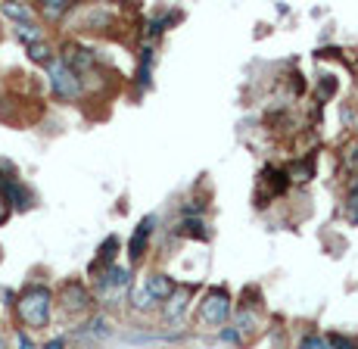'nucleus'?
I'll return each instance as SVG.
<instances>
[{
  "label": "nucleus",
  "mask_w": 358,
  "mask_h": 349,
  "mask_svg": "<svg viewBox=\"0 0 358 349\" xmlns=\"http://www.w3.org/2000/svg\"><path fill=\"white\" fill-rule=\"evenodd\" d=\"M16 315L25 327L41 331V327L50 321V290H47V287H38V284L25 287L19 303H16Z\"/></svg>",
  "instance_id": "f257e3e1"
},
{
  "label": "nucleus",
  "mask_w": 358,
  "mask_h": 349,
  "mask_svg": "<svg viewBox=\"0 0 358 349\" xmlns=\"http://www.w3.org/2000/svg\"><path fill=\"white\" fill-rule=\"evenodd\" d=\"M228 315H231L228 293H224V290H212V293H206V299L199 303L196 318H199V325L218 327V325H224V321H228Z\"/></svg>",
  "instance_id": "f03ea898"
},
{
  "label": "nucleus",
  "mask_w": 358,
  "mask_h": 349,
  "mask_svg": "<svg viewBox=\"0 0 358 349\" xmlns=\"http://www.w3.org/2000/svg\"><path fill=\"white\" fill-rule=\"evenodd\" d=\"M50 85L63 100H75L81 94V78L69 63H50Z\"/></svg>",
  "instance_id": "7ed1b4c3"
},
{
  "label": "nucleus",
  "mask_w": 358,
  "mask_h": 349,
  "mask_svg": "<svg viewBox=\"0 0 358 349\" xmlns=\"http://www.w3.org/2000/svg\"><path fill=\"white\" fill-rule=\"evenodd\" d=\"M59 303H63L66 312H85L87 306L94 303L91 293H87V287H81L78 280H69V284H63V290H59Z\"/></svg>",
  "instance_id": "20e7f679"
},
{
  "label": "nucleus",
  "mask_w": 358,
  "mask_h": 349,
  "mask_svg": "<svg viewBox=\"0 0 358 349\" xmlns=\"http://www.w3.org/2000/svg\"><path fill=\"white\" fill-rule=\"evenodd\" d=\"M131 287V271L122 269V265H109L106 271H100V290L109 293H122Z\"/></svg>",
  "instance_id": "39448f33"
},
{
  "label": "nucleus",
  "mask_w": 358,
  "mask_h": 349,
  "mask_svg": "<svg viewBox=\"0 0 358 349\" xmlns=\"http://www.w3.org/2000/svg\"><path fill=\"white\" fill-rule=\"evenodd\" d=\"M150 231H153V218H143V222L137 225L134 237H131V246H128V256H131V262H141V256H143V252H147Z\"/></svg>",
  "instance_id": "423d86ee"
},
{
  "label": "nucleus",
  "mask_w": 358,
  "mask_h": 349,
  "mask_svg": "<svg viewBox=\"0 0 358 349\" xmlns=\"http://www.w3.org/2000/svg\"><path fill=\"white\" fill-rule=\"evenodd\" d=\"M190 287L184 284V287H175V293H171L169 299H165V318H178L184 309H187V303H190Z\"/></svg>",
  "instance_id": "0eeeda50"
},
{
  "label": "nucleus",
  "mask_w": 358,
  "mask_h": 349,
  "mask_svg": "<svg viewBox=\"0 0 358 349\" xmlns=\"http://www.w3.org/2000/svg\"><path fill=\"white\" fill-rule=\"evenodd\" d=\"M147 290L153 299H169L175 293V284L169 280V275H150L147 278Z\"/></svg>",
  "instance_id": "6e6552de"
},
{
  "label": "nucleus",
  "mask_w": 358,
  "mask_h": 349,
  "mask_svg": "<svg viewBox=\"0 0 358 349\" xmlns=\"http://www.w3.org/2000/svg\"><path fill=\"white\" fill-rule=\"evenodd\" d=\"M16 38L22 41L25 47H34V44H41V41H44V29H38L34 22H19L16 25Z\"/></svg>",
  "instance_id": "1a4fd4ad"
},
{
  "label": "nucleus",
  "mask_w": 358,
  "mask_h": 349,
  "mask_svg": "<svg viewBox=\"0 0 358 349\" xmlns=\"http://www.w3.org/2000/svg\"><path fill=\"white\" fill-rule=\"evenodd\" d=\"M287 178L296 184H306V181H312L315 178V162L312 159H302V162H293L290 169H287Z\"/></svg>",
  "instance_id": "9d476101"
},
{
  "label": "nucleus",
  "mask_w": 358,
  "mask_h": 349,
  "mask_svg": "<svg viewBox=\"0 0 358 349\" xmlns=\"http://www.w3.org/2000/svg\"><path fill=\"white\" fill-rule=\"evenodd\" d=\"M69 10H72V3H69V0H44V3H41L44 19H59V16H66Z\"/></svg>",
  "instance_id": "9b49d317"
},
{
  "label": "nucleus",
  "mask_w": 358,
  "mask_h": 349,
  "mask_svg": "<svg viewBox=\"0 0 358 349\" xmlns=\"http://www.w3.org/2000/svg\"><path fill=\"white\" fill-rule=\"evenodd\" d=\"M29 57L34 59V63H44V66L53 63V50H50V44H47V41H41V44L29 47Z\"/></svg>",
  "instance_id": "f8f14e48"
},
{
  "label": "nucleus",
  "mask_w": 358,
  "mask_h": 349,
  "mask_svg": "<svg viewBox=\"0 0 358 349\" xmlns=\"http://www.w3.org/2000/svg\"><path fill=\"white\" fill-rule=\"evenodd\" d=\"M3 13L16 19V25L19 22H31V19H29L31 13H29V6H25V3H3Z\"/></svg>",
  "instance_id": "ddd939ff"
},
{
  "label": "nucleus",
  "mask_w": 358,
  "mask_h": 349,
  "mask_svg": "<svg viewBox=\"0 0 358 349\" xmlns=\"http://www.w3.org/2000/svg\"><path fill=\"white\" fill-rule=\"evenodd\" d=\"M334 349H358V340H349V337H340V334H330L327 340Z\"/></svg>",
  "instance_id": "4468645a"
},
{
  "label": "nucleus",
  "mask_w": 358,
  "mask_h": 349,
  "mask_svg": "<svg viewBox=\"0 0 358 349\" xmlns=\"http://www.w3.org/2000/svg\"><path fill=\"white\" fill-rule=\"evenodd\" d=\"M150 303H153L150 290H147V287H137V290H134V306H137V309H147Z\"/></svg>",
  "instance_id": "2eb2a0df"
},
{
  "label": "nucleus",
  "mask_w": 358,
  "mask_h": 349,
  "mask_svg": "<svg viewBox=\"0 0 358 349\" xmlns=\"http://www.w3.org/2000/svg\"><path fill=\"white\" fill-rule=\"evenodd\" d=\"M181 234H196V237H206L203 222H184V225H181Z\"/></svg>",
  "instance_id": "dca6fc26"
},
{
  "label": "nucleus",
  "mask_w": 358,
  "mask_h": 349,
  "mask_svg": "<svg viewBox=\"0 0 358 349\" xmlns=\"http://www.w3.org/2000/svg\"><path fill=\"white\" fill-rule=\"evenodd\" d=\"M336 91V81L334 78H327V81H321V87H318V94L321 97H330V94Z\"/></svg>",
  "instance_id": "f3484780"
},
{
  "label": "nucleus",
  "mask_w": 358,
  "mask_h": 349,
  "mask_svg": "<svg viewBox=\"0 0 358 349\" xmlns=\"http://www.w3.org/2000/svg\"><path fill=\"white\" fill-rule=\"evenodd\" d=\"M302 349H327V340H321V337H308L306 343H302Z\"/></svg>",
  "instance_id": "a211bd4d"
},
{
  "label": "nucleus",
  "mask_w": 358,
  "mask_h": 349,
  "mask_svg": "<svg viewBox=\"0 0 358 349\" xmlns=\"http://www.w3.org/2000/svg\"><path fill=\"white\" fill-rule=\"evenodd\" d=\"M6 215H10V203H6V197L0 194V225L6 222Z\"/></svg>",
  "instance_id": "6ab92c4d"
},
{
  "label": "nucleus",
  "mask_w": 358,
  "mask_h": 349,
  "mask_svg": "<svg viewBox=\"0 0 358 349\" xmlns=\"http://www.w3.org/2000/svg\"><path fill=\"white\" fill-rule=\"evenodd\" d=\"M47 349H63V340H53V343L47 346Z\"/></svg>",
  "instance_id": "aec40b11"
}]
</instances>
